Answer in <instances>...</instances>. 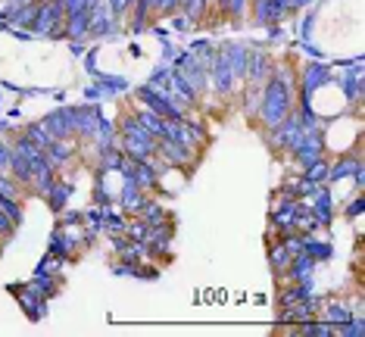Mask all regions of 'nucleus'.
<instances>
[{
    "mask_svg": "<svg viewBox=\"0 0 365 337\" xmlns=\"http://www.w3.org/2000/svg\"><path fill=\"white\" fill-rule=\"evenodd\" d=\"M122 144H125V150L135 156L138 162H147L156 150V138L140 125L138 119H125V125H122Z\"/></svg>",
    "mask_w": 365,
    "mask_h": 337,
    "instance_id": "nucleus-2",
    "label": "nucleus"
},
{
    "mask_svg": "<svg viewBox=\"0 0 365 337\" xmlns=\"http://www.w3.org/2000/svg\"><path fill=\"white\" fill-rule=\"evenodd\" d=\"M22 4H31V0H22Z\"/></svg>",
    "mask_w": 365,
    "mask_h": 337,
    "instance_id": "nucleus-10",
    "label": "nucleus"
},
{
    "mask_svg": "<svg viewBox=\"0 0 365 337\" xmlns=\"http://www.w3.org/2000/svg\"><path fill=\"white\" fill-rule=\"evenodd\" d=\"M265 60H269V56H262V53H256V56H253V69H250L253 85H262V69H265Z\"/></svg>",
    "mask_w": 365,
    "mask_h": 337,
    "instance_id": "nucleus-8",
    "label": "nucleus"
},
{
    "mask_svg": "<svg viewBox=\"0 0 365 337\" xmlns=\"http://www.w3.org/2000/svg\"><path fill=\"white\" fill-rule=\"evenodd\" d=\"M51 147H53V153L47 156V162H51V166H63V162L72 156V147H66L63 141L60 144H51Z\"/></svg>",
    "mask_w": 365,
    "mask_h": 337,
    "instance_id": "nucleus-6",
    "label": "nucleus"
},
{
    "mask_svg": "<svg viewBox=\"0 0 365 337\" xmlns=\"http://www.w3.org/2000/svg\"><path fill=\"white\" fill-rule=\"evenodd\" d=\"M290 103H294V97H290V81L287 78H272L269 88H265V97H262V119L265 125L275 128L278 122H284L290 116Z\"/></svg>",
    "mask_w": 365,
    "mask_h": 337,
    "instance_id": "nucleus-1",
    "label": "nucleus"
},
{
    "mask_svg": "<svg viewBox=\"0 0 365 337\" xmlns=\"http://www.w3.org/2000/svg\"><path fill=\"white\" fill-rule=\"evenodd\" d=\"M63 0H38V13L35 22H31V31H41V35H56L63 26Z\"/></svg>",
    "mask_w": 365,
    "mask_h": 337,
    "instance_id": "nucleus-3",
    "label": "nucleus"
},
{
    "mask_svg": "<svg viewBox=\"0 0 365 337\" xmlns=\"http://www.w3.org/2000/svg\"><path fill=\"white\" fill-rule=\"evenodd\" d=\"M6 162H10V153H6V150H4V147H0V169H4V166H6Z\"/></svg>",
    "mask_w": 365,
    "mask_h": 337,
    "instance_id": "nucleus-9",
    "label": "nucleus"
},
{
    "mask_svg": "<svg viewBox=\"0 0 365 337\" xmlns=\"http://www.w3.org/2000/svg\"><path fill=\"white\" fill-rule=\"evenodd\" d=\"M294 10V0H256V22H278Z\"/></svg>",
    "mask_w": 365,
    "mask_h": 337,
    "instance_id": "nucleus-4",
    "label": "nucleus"
},
{
    "mask_svg": "<svg viewBox=\"0 0 365 337\" xmlns=\"http://www.w3.org/2000/svg\"><path fill=\"white\" fill-rule=\"evenodd\" d=\"M290 247H275V253H272V266L275 269H284V266H294V256H290Z\"/></svg>",
    "mask_w": 365,
    "mask_h": 337,
    "instance_id": "nucleus-7",
    "label": "nucleus"
},
{
    "mask_svg": "<svg viewBox=\"0 0 365 337\" xmlns=\"http://www.w3.org/2000/svg\"><path fill=\"white\" fill-rule=\"evenodd\" d=\"M69 35L72 38H85L88 31H91V16H88V10H78V13H69Z\"/></svg>",
    "mask_w": 365,
    "mask_h": 337,
    "instance_id": "nucleus-5",
    "label": "nucleus"
}]
</instances>
